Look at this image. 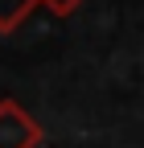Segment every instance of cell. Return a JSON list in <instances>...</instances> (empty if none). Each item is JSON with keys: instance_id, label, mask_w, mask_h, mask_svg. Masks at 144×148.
I'll return each instance as SVG.
<instances>
[{"instance_id": "2", "label": "cell", "mask_w": 144, "mask_h": 148, "mask_svg": "<svg viewBox=\"0 0 144 148\" xmlns=\"http://www.w3.org/2000/svg\"><path fill=\"white\" fill-rule=\"evenodd\" d=\"M33 8H37V0H0V33L21 29Z\"/></svg>"}, {"instance_id": "1", "label": "cell", "mask_w": 144, "mask_h": 148, "mask_svg": "<svg viewBox=\"0 0 144 148\" xmlns=\"http://www.w3.org/2000/svg\"><path fill=\"white\" fill-rule=\"evenodd\" d=\"M0 148H41V123L16 99H0Z\"/></svg>"}, {"instance_id": "3", "label": "cell", "mask_w": 144, "mask_h": 148, "mask_svg": "<svg viewBox=\"0 0 144 148\" xmlns=\"http://www.w3.org/2000/svg\"><path fill=\"white\" fill-rule=\"evenodd\" d=\"M37 4H45L53 16H70V12H78V4H82V0H37Z\"/></svg>"}]
</instances>
